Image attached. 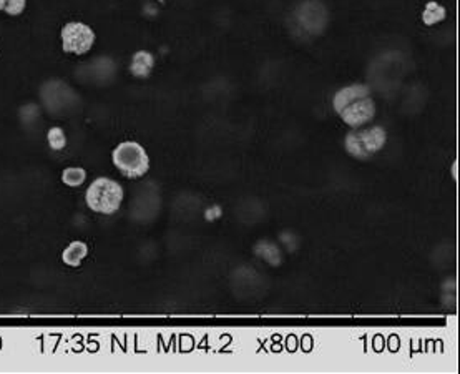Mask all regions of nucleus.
Here are the masks:
<instances>
[{
	"mask_svg": "<svg viewBox=\"0 0 460 374\" xmlns=\"http://www.w3.org/2000/svg\"><path fill=\"white\" fill-rule=\"evenodd\" d=\"M112 161L125 178H143L150 170V156L138 141L125 140L112 150Z\"/></svg>",
	"mask_w": 460,
	"mask_h": 374,
	"instance_id": "nucleus-3",
	"label": "nucleus"
},
{
	"mask_svg": "<svg viewBox=\"0 0 460 374\" xmlns=\"http://www.w3.org/2000/svg\"><path fill=\"white\" fill-rule=\"evenodd\" d=\"M86 257H88V246H86V243L80 242V239H75V242L70 243V245L64 250V253H62V261L70 268H78Z\"/></svg>",
	"mask_w": 460,
	"mask_h": 374,
	"instance_id": "nucleus-7",
	"label": "nucleus"
},
{
	"mask_svg": "<svg viewBox=\"0 0 460 374\" xmlns=\"http://www.w3.org/2000/svg\"><path fill=\"white\" fill-rule=\"evenodd\" d=\"M155 69V55L148 50H138L133 54L130 62V72L136 78H148Z\"/></svg>",
	"mask_w": 460,
	"mask_h": 374,
	"instance_id": "nucleus-6",
	"label": "nucleus"
},
{
	"mask_svg": "<svg viewBox=\"0 0 460 374\" xmlns=\"http://www.w3.org/2000/svg\"><path fill=\"white\" fill-rule=\"evenodd\" d=\"M27 9V0H0V12L9 17H19Z\"/></svg>",
	"mask_w": 460,
	"mask_h": 374,
	"instance_id": "nucleus-11",
	"label": "nucleus"
},
{
	"mask_svg": "<svg viewBox=\"0 0 460 374\" xmlns=\"http://www.w3.org/2000/svg\"><path fill=\"white\" fill-rule=\"evenodd\" d=\"M446 17H447V10L444 9L439 2H434V0H431L422 12V22L426 23L427 27H432V25H435V23H440L442 21H446Z\"/></svg>",
	"mask_w": 460,
	"mask_h": 374,
	"instance_id": "nucleus-8",
	"label": "nucleus"
},
{
	"mask_svg": "<svg viewBox=\"0 0 460 374\" xmlns=\"http://www.w3.org/2000/svg\"><path fill=\"white\" fill-rule=\"evenodd\" d=\"M125 191L113 178L98 176L85 191V203L92 211L100 215H113L123 203Z\"/></svg>",
	"mask_w": 460,
	"mask_h": 374,
	"instance_id": "nucleus-2",
	"label": "nucleus"
},
{
	"mask_svg": "<svg viewBox=\"0 0 460 374\" xmlns=\"http://www.w3.org/2000/svg\"><path fill=\"white\" fill-rule=\"evenodd\" d=\"M47 143L53 152H62L66 147V133L62 127H52L47 132Z\"/></svg>",
	"mask_w": 460,
	"mask_h": 374,
	"instance_id": "nucleus-10",
	"label": "nucleus"
},
{
	"mask_svg": "<svg viewBox=\"0 0 460 374\" xmlns=\"http://www.w3.org/2000/svg\"><path fill=\"white\" fill-rule=\"evenodd\" d=\"M332 108L351 128L369 125L377 112L371 89L364 84H352L337 90L332 97Z\"/></svg>",
	"mask_w": 460,
	"mask_h": 374,
	"instance_id": "nucleus-1",
	"label": "nucleus"
},
{
	"mask_svg": "<svg viewBox=\"0 0 460 374\" xmlns=\"http://www.w3.org/2000/svg\"><path fill=\"white\" fill-rule=\"evenodd\" d=\"M385 143H387V132L380 125L352 128L344 139L346 152L357 160L371 159L385 147Z\"/></svg>",
	"mask_w": 460,
	"mask_h": 374,
	"instance_id": "nucleus-4",
	"label": "nucleus"
},
{
	"mask_svg": "<svg viewBox=\"0 0 460 374\" xmlns=\"http://www.w3.org/2000/svg\"><path fill=\"white\" fill-rule=\"evenodd\" d=\"M60 42L62 50L65 54L72 55H85L93 49L97 42V34L88 23L72 21L66 22L60 29Z\"/></svg>",
	"mask_w": 460,
	"mask_h": 374,
	"instance_id": "nucleus-5",
	"label": "nucleus"
},
{
	"mask_svg": "<svg viewBox=\"0 0 460 374\" xmlns=\"http://www.w3.org/2000/svg\"><path fill=\"white\" fill-rule=\"evenodd\" d=\"M60 180L65 187L78 188L85 183L86 172H85V168H82V167H69L62 172Z\"/></svg>",
	"mask_w": 460,
	"mask_h": 374,
	"instance_id": "nucleus-9",
	"label": "nucleus"
}]
</instances>
